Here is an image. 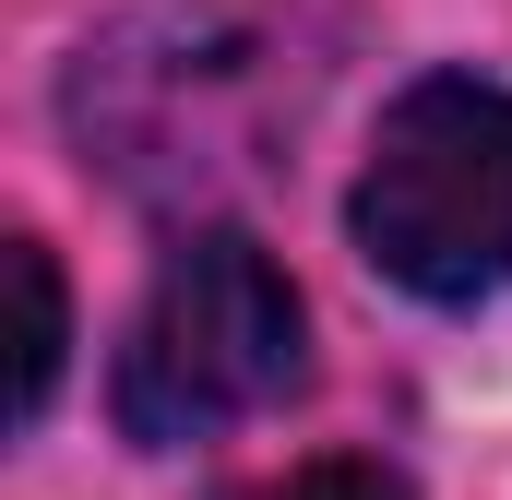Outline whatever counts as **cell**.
Listing matches in <instances>:
<instances>
[{"label": "cell", "mask_w": 512, "mask_h": 500, "mask_svg": "<svg viewBox=\"0 0 512 500\" xmlns=\"http://www.w3.org/2000/svg\"><path fill=\"white\" fill-rule=\"evenodd\" d=\"M310 381V310L298 286L274 274V250L239 239V227H203L155 262L143 310L120 334V429L143 453H179V441H215L262 405H286Z\"/></svg>", "instance_id": "6da1fadb"}, {"label": "cell", "mask_w": 512, "mask_h": 500, "mask_svg": "<svg viewBox=\"0 0 512 500\" xmlns=\"http://www.w3.org/2000/svg\"><path fill=\"white\" fill-rule=\"evenodd\" d=\"M227 500H405V477L358 465V453H322V465H286V477H262V489H227Z\"/></svg>", "instance_id": "277c9868"}, {"label": "cell", "mask_w": 512, "mask_h": 500, "mask_svg": "<svg viewBox=\"0 0 512 500\" xmlns=\"http://www.w3.org/2000/svg\"><path fill=\"white\" fill-rule=\"evenodd\" d=\"M0 286H12V429L48 417V381H60V346H72V310H60V262L36 239H0Z\"/></svg>", "instance_id": "3957f363"}, {"label": "cell", "mask_w": 512, "mask_h": 500, "mask_svg": "<svg viewBox=\"0 0 512 500\" xmlns=\"http://www.w3.org/2000/svg\"><path fill=\"white\" fill-rule=\"evenodd\" d=\"M346 227L405 298L465 310L512 286V84H477V72L405 84L370 131Z\"/></svg>", "instance_id": "7a4b0ae2"}]
</instances>
